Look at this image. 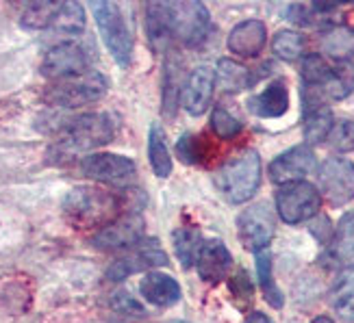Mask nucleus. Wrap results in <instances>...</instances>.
Listing matches in <instances>:
<instances>
[{
  "mask_svg": "<svg viewBox=\"0 0 354 323\" xmlns=\"http://www.w3.org/2000/svg\"><path fill=\"white\" fill-rule=\"evenodd\" d=\"M115 135V121L106 113H85L70 117L64 128L57 133V144L50 148L48 157L57 163H66L85 152L106 146Z\"/></svg>",
  "mask_w": 354,
  "mask_h": 323,
  "instance_id": "nucleus-1",
  "label": "nucleus"
},
{
  "mask_svg": "<svg viewBox=\"0 0 354 323\" xmlns=\"http://www.w3.org/2000/svg\"><path fill=\"white\" fill-rule=\"evenodd\" d=\"M122 208L120 197L113 191L100 187H76L64 199L66 217L76 228H104L118 219Z\"/></svg>",
  "mask_w": 354,
  "mask_h": 323,
  "instance_id": "nucleus-2",
  "label": "nucleus"
},
{
  "mask_svg": "<svg viewBox=\"0 0 354 323\" xmlns=\"http://www.w3.org/2000/svg\"><path fill=\"white\" fill-rule=\"evenodd\" d=\"M218 187L233 204H243L254 197L261 184V159L254 150H241L230 157L218 172Z\"/></svg>",
  "mask_w": 354,
  "mask_h": 323,
  "instance_id": "nucleus-3",
  "label": "nucleus"
},
{
  "mask_svg": "<svg viewBox=\"0 0 354 323\" xmlns=\"http://www.w3.org/2000/svg\"><path fill=\"white\" fill-rule=\"evenodd\" d=\"M106 79L100 72H85L72 79L55 81L46 89L44 100L59 109H79V106L98 102L106 94Z\"/></svg>",
  "mask_w": 354,
  "mask_h": 323,
  "instance_id": "nucleus-4",
  "label": "nucleus"
},
{
  "mask_svg": "<svg viewBox=\"0 0 354 323\" xmlns=\"http://www.w3.org/2000/svg\"><path fill=\"white\" fill-rule=\"evenodd\" d=\"M91 11H94L102 41L115 59V63L122 68H129L133 57V35L120 5L98 0V3H91Z\"/></svg>",
  "mask_w": 354,
  "mask_h": 323,
  "instance_id": "nucleus-5",
  "label": "nucleus"
},
{
  "mask_svg": "<svg viewBox=\"0 0 354 323\" xmlns=\"http://www.w3.org/2000/svg\"><path fill=\"white\" fill-rule=\"evenodd\" d=\"M172 37H178L185 46H198L209 33V11L203 3L196 0H180V3H167Z\"/></svg>",
  "mask_w": 354,
  "mask_h": 323,
  "instance_id": "nucleus-6",
  "label": "nucleus"
},
{
  "mask_svg": "<svg viewBox=\"0 0 354 323\" xmlns=\"http://www.w3.org/2000/svg\"><path fill=\"white\" fill-rule=\"evenodd\" d=\"M319 206H322V195L309 182L285 184L276 193V208H279L281 219L287 224H300L315 217Z\"/></svg>",
  "mask_w": 354,
  "mask_h": 323,
  "instance_id": "nucleus-7",
  "label": "nucleus"
},
{
  "mask_svg": "<svg viewBox=\"0 0 354 323\" xmlns=\"http://www.w3.org/2000/svg\"><path fill=\"white\" fill-rule=\"evenodd\" d=\"M81 172L98 182L127 187L135 178V163L129 157L109 155V152H94L81 161Z\"/></svg>",
  "mask_w": 354,
  "mask_h": 323,
  "instance_id": "nucleus-8",
  "label": "nucleus"
},
{
  "mask_svg": "<svg viewBox=\"0 0 354 323\" xmlns=\"http://www.w3.org/2000/svg\"><path fill=\"white\" fill-rule=\"evenodd\" d=\"M317 180L333 206H344L354 199V165L348 159H326L319 167Z\"/></svg>",
  "mask_w": 354,
  "mask_h": 323,
  "instance_id": "nucleus-9",
  "label": "nucleus"
},
{
  "mask_svg": "<svg viewBox=\"0 0 354 323\" xmlns=\"http://www.w3.org/2000/svg\"><path fill=\"white\" fill-rule=\"evenodd\" d=\"M89 68V57L79 43H59L46 52L41 61V74L50 81H64L72 76H81Z\"/></svg>",
  "mask_w": 354,
  "mask_h": 323,
  "instance_id": "nucleus-10",
  "label": "nucleus"
},
{
  "mask_svg": "<svg viewBox=\"0 0 354 323\" xmlns=\"http://www.w3.org/2000/svg\"><path fill=\"white\" fill-rule=\"evenodd\" d=\"M237 230L241 243L248 250L252 252L268 250L276 230L272 208L268 204H254L250 208H245L237 217Z\"/></svg>",
  "mask_w": 354,
  "mask_h": 323,
  "instance_id": "nucleus-11",
  "label": "nucleus"
},
{
  "mask_svg": "<svg viewBox=\"0 0 354 323\" xmlns=\"http://www.w3.org/2000/svg\"><path fill=\"white\" fill-rule=\"evenodd\" d=\"M165 263H167V256L161 250V245H159L157 239H152V241H140V243L135 245V250L129 256L115 260V263L109 267V271H106V278L118 282V280L129 278L131 273L152 271V267H161Z\"/></svg>",
  "mask_w": 354,
  "mask_h": 323,
  "instance_id": "nucleus-12",
  "label": "nucleus"
},
{
  "mask_svg": "<svg viewBox=\"0 0 354 323\" xmlns=\"http://www.w3.org/2000/svg\"><path fill=\"white\" fill-rule=\"evenodd\" d=\"M315 169V155L309 146H296L285 155H281L270 165V178L274 184H294L302 182Z\"/></svg>",
  "mask_w": 354,
  "mask_h": 323,
  "instance_id": "nucleus-13",
  "label": "nucleus"
},
{
  "mask_svg": "<svg viewBox=\"0 0 354 323\" xmlns=\"http://www.w3.org/2000/svg\"><path fill=\"white\" fill-rule=\"evenodd\" d=\"M144 235V219L140 213L122 215L109 226H104L94 237V245L100 250H122V248H135L142 241Z\"/></svg>",
  "mask_w": 354,
  "mask_h": 323,
  "instance_id": "nucleus-14",
  "label": "nucleus"
},
{
  "mask_svg": "<svg viewBox=\"0 0 354 323\" xmlns=\"http://www.w3.org/2000/svg\"><path fill=\"white\" fill-rule=\"evenodd\" d=\"M215 79H218V74L211 66H200L189 74L187 83L183 87V104L192 115H203L207 111L213 98Z\"/></svg>",
  "mask_w": 354,
  "mask_h": 323,
  "instance_id": "nucleus-15",
  "label": "nucleus"
},
{
  "mask_svg": "<svg viewBox=\"0 0 354 323\" xmlns=\"http://www.w3.org/2000/svg\"><path fill=\"white\" fill-rule=\"evenodd\" d=\"M194 265L198 267V275L205 282H220L222 278H226L230 265H233V258H230V252L222 241L211 239L200 245Z\"/></svg>",
  "mask_w": 354,
  "mask_h": 323,
  "instance_id": "nucleus-16",
  "label": "nucleus"
},
{
  "mask_svg": "<svg viewBox=\"0 0 354 323\" xmlns=\"http://www.w3.org/2000/svg\"><path fill=\"white\" fill-rule=\"evenodd\" d=\"M268 41L266 24L259 20H245L237 24L228 35V48L239 57H257Z\"/></svg>",
  "mask_w": 354,
  "mask_h": 323,
  "instance_id": "nucleus-17",
  "label": "nucleus"
},
{
  "mask_svg": "<svg viewBox=\"0 0 354 323\" xmlns=\"http://www.w3.org/2000/svg\"><path fill=\"white\" fill-rule=\"evenodd\" d=\"M140 291L150 302L152 306H159V309H167V306H174L180 300V286L172 278V275L161 273V271H148L142 282Z\"/></svg>",
  "mask_w": 354,
  "mask_h": 323,
  "instance_id": "nucleus-18",
  "label": "nucleus"
},
{
  "mask_svg": "<svg viewBox=\"0 0 354 323\" xmlns=\"http://www.w3.org/2000/svg\"><path fill=\"white\" fill-rule=\"evenodd\" d=\"M248 104H250V111L257 117H268V119L281 117L289 109V91L283 81H274Z\"/></svg>",
  "mask_w": 354,
  "mask_h": 323,
  "instance_id": "nucleus-19",
  "label": "nucleus"
},
{
  "mask_svg": "<svg viewBox=\"0 0 354 323\" xmlns=\"http://www.w3.org/2000/svg\"><path fill=\"white\" fill-rule=\"evenodd\" d=\"M330 304L344 323H354V265L346 267L333 286Z\"/></svg>",
  "mask_w": 354,
  "mask_h": 323,
  "instance_id": "nucleus-20",
  "label": "nucleus"
},
{
  "mask_svg": "<svg viewBox=\"0 0 354 323\" xmlns=\"http://www.w3.org/2000/svg\"><path fill=\"white\" fill-rule=\"evenodd\" d=\"M319 46H322V52H326L330 59L344 63V61L354 57V28L330 26L322 33Z\"/></svg>",
  "mask_w": 354,
  "mask_h": 323,
  "instance_id": "nucleus-21",
  "label": "nucleus"
},
{
  "mask_svg": "<svg viewBox=\"0 0 354 323\" xmlns=\"http://www.w3.org/2000/svg\"><path fill=\"white\" fill-rule=\"evenodd\" d=\"M146 30L152 48L161 50L172 39L170 15H167V3H150L146 7Z\"/></svg>",
  "mask_w": 354,
  "mask_h": 323,
  "instance_id": "nucleus-22",
  "label": "nucleus"
},
{
  "mask_svg": "<svg viewBox=\"0 0 354 323\" xmlns=\"http://www.w3.org/2000/svg\"><path fill=\"white\" fill-rule=\"evenodd\" d=\"M148 159L152 172L159 178H167L172 174V157L165 144V133L159 124H152L148 133Z\"/></svg>",
  "mask_w": 354,
  "mask_h": 323,
  "instance_id": "nucleus-23",
  "label": "nucleus"
},
{
  "mask_svg": "<svg viewBox=\"0 0 354 323\" xmlns=\"http://www.w3.org/2000/svg\"><path fill=\"white\" fill-rule=\"evenodd\" d=\"M333 126V113L330 109H326V104L304 109V139L309 144H319L328 139Z\"/></svg>",
  "mask_w": 354,
  "mask_h": 323,
  "instance_id": "nucleus-24",
  "label": "nucleus"
},
{
  "mask_svg": "<svg viewBox=\"0 0 354 323\" xmlns=\"http://www.w3.org/2000/svg\"><path fill=\"white\" fill-rule=\"evenodd\" d=\"M172 241H174V252L180 260L183 269H189L196 263L198 250H200V245H203V237H200L196 228L183 226L174 233Z\"/></svg>",
  "mask_w": 354,
  "mask_h": 323,
  "instance_id": "nucleus-25",
  "label": "nucleus"
},
{
  "mask_svg": "<svg viewBox=\"0 0 354 323\" xmlns=\"http://www.w3.org/2000/svg\"><path fill=\"white\" fill-rule=\"evenodd\" d=\"M218 70H220L218 72L220 87L226 91V94H237V91L245 89V87L252 83L250 72L245 70L243 66L235 63V61H230V59H222Z\"/></svg>",
  "mask_w": 354,
  "mask_h": 323,
  "instance_id": "nucleus-26",
  "label": "nucleus"
},
{
  "mask_svg": "<svg viewBox=\"0 0 354 323\" xmlns=\"http://www.w3.org/2000/svg\"><path fill=\"white\" fill-rule=\"evenodd\" d=\"M257 275H259V284L263 288L266 300L274 306V309H281L283 306V293L281 288L276 286L274 275H272V254L268 250L257 252Z\"/></svg>",
  "mask_w": 354,
  "mask_h": 323,
  "instance_id": "nucleus-27",
  "label": "nucleus"
},
{
  "mask_svg": "<svg viewBox=\"0 0 354 323\" xmlns=\"http://www.w3.org/2000/svg\"><path fill=\"white\" fill-rule=\"evenodd\" d=\"M53 28L66 35H79L85 28V9L79 3H61L53 20Z\"/></svg>",
  "mask_w": 354,
  "mask_h": 323,
  "instance_id": "nucleus-28",
  "label": "nucleus"
},
{
  "mask_svg": "<svg viewBox=\"0 0 354 323\" xmlns=\"http://www.w3.org/2000/svg\"><path fill=\"white\" fill-rule=\"evenodd\" d=\"M61 3H46V0H39V3H30L24 13H22V26L24 28H46V26H53V20L59 11Z\"/></svg>",
  "mask_w": 354,
  "mask_h": 323,
  "instance_id": "nucleus-29",
  "label": "nucleus"
},
{
  "mask_svg": "<svg viewBox=\"0 0 354 323\" xmlns=\"http://www.w3.org/2000/svg\"><path fill=\"white\" fill-rule=\"evenodd\" d=\"M272 50L283 61H296L304 52V37L294 30H281L272 41Z\"/></svg>",
  "mask_w": 354,
  "mask_h": 323,
  "instance_id": "nucleus-30",
  "label": "nucleus"
},
{
  "mask_svg": "<svg viewBox=\"0 0 354 323\" xmlns=\"http://www.w3.org/2000/svg\"><path fill=\"white\" fill-rule=\"evenodd\" d=\"M333 252L337 258L354 256V213H348L342 217L337 233L333 237Z\"/></svg>",
  "mask_w": 354,
  "mask_h": 323,
  "instance_id": "nucleus-31",
  "label": "nucleus"
},
{
  "mask_svg": "<svg viewBox=\"0 0 354 323\" xmlns=\"http://www.w3.org/2000/svg\"><path fill=\"white\" fill-rule=\"evenodd\" d=\"M180 66L178 61H170L165 66V87H163V113L165 115H174V106L178 102V91H180V79H178V72Z\"/></svg>",
  "mask_w": 354,
  "mask_h": 323,
  "instance_id": "nucleus-32",
  "label": "nucleus"
},
{
  "mask_svg": "<svg viewBox=\"0 0 354 323\" xmlns=\"http://www.w3.org/2000/svg\"><path fill=\"white\" fill-rule=\"evenodd\" d=\"M207 141L205 137H196V135H185L176 144V155L180 157L183 163H203L207 157L205 150Z\"/></svg>",
  "mask_w": 354,
  "mask_h": 323,
  "instance_id": "nucleus-33",
  "label": "nucleus"
},
{
  "mask_svg": "<svg viewBox=\"0 0 354 323\" xmlns=\"http://www.w3.org/2000/svg\"><path fill=\"white\" fill-rule=\"evenodd\" d=\"M211 126H213L215 135H218L220 139H233V137H237V133L241 130L239 121L230 115L226 109H222V106H215V109H213Z\"/></svg>",
  "mask_w": 354,
  "mask_h": 323,
  "instance_id": "nucleus-34",
  "label": "nucleus"
},
{
  "mask_svg": "<svg viewBox=\"0 0 354 323\" xmlns=\"http://www.w3.org/2000/svg\"><path fill=\"white\" fill-rule=\"evenodd\" d=\"M328 144L337 152H352L354 150V121H337L328 135Z\"/></svg>",
  "mask_w": 354,
  "mask_h": 323,
  "instance_id": "nucleus-35",
  "label": "nucleus"
},
{
  "mask_svg": "<svg viewBox=\"0 0 354 323\" xmlns=\"http://www.w3.org/2000/svg\"><path fill=\"white\" fill-rule=\"evenodd\" d=\"M230 291L235 293V297H241L243 302H250L252 295H254V286L248 278V273L243 269H239L233 278H230Z\"/></svg>",
  "mask_w": 354,
  "mask_h": 323,
  "instance_id": "nucleus-36",
  "label": "nucleus"
},
{
  "mask_svg": "<svg viewBox=\"0 0 354 323\" xmlns=\"http://www.w3.org/2000/svg\"><path fill=\"white\" fill-rule=\"evenodd\" d=\"M113 306L120 311V313H127V315H142L144 309L140 304H137L129 293H115L113 297Z\"/></svg>",
  "mask_w": 354,
  "mask_h": 323,
  "instance_id": "nucleus-37",
  "label": "nucleus"
},
{
  "mask_svg": "<svg viewBox=\"0 0 354 323\" xmlns=\"http://www.w3.org/2000/svg\"><path fill=\"white\" fill-rule=\"evenodd\" d=\"M311 233L322 241V243H326L330 239V226H328V219L326 217H319L313 226H311Z\"/></svg>",
  "mask_w": 354,
  "mask_h": 323,
  "instance_id": "nucleus-38",
  "label": "nucleus"
},
{
  "mask_svg": "<svg viewBox=\"0 0 354 323\" xmlns=\"http://www.w3.org/2000/svg\"><path fill=\"white\" fill-rule=\"evenodd\" d=\"M245 323H272V319L263 313H250L248 319H245Z\"/></svg>",
  "mask_w": 354,
  "mask_h": 323,
  "instance_id": "nucleus-39",
  "label": "nucleus"
},
{
  "mask_svg": "<svg viewBox=\"0 0 354 323\" xmlns=\"http://www.w3.org/2000/svg\"><path fill=\"white\" fill-rule=\"evenodd\" d=\"M311 323H335L330 317H317V319H313Z\"/></svg>",
  "mask_w": 354,
  "mask_h": 323,
  "instance_id": "nucleus-40",
  "label": "nucleus"
}]
</instances>
